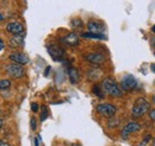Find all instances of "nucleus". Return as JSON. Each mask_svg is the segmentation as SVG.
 <instances>
[{"mask_svg": "<svg viewBox=\"0 0 155 146\" xmlns=\"http://www.w3.org/2000/svg\"><path fill=\"white\" fill-rule=\"evenodd\" d=\"M68 77H69V81H71L72 84H77L78 82H79V78H80L78 69L73 68V67L68 68Z\"/></svg>", "mask_w": 155, "mask_h": 146, "instance_id": "obj_14", "label": "nucleus"}, {"mask_svg": "<svg viewBox=\"0 0 155 146\" xmlns=\"http://www.w3.org/2000/svg\"><path fill=\"white\" fill-rule=\"evenodd\" d=\"M101 89L105 94L112 96V97H120L123 95V90L120 88V86L116 82L115 78L112 77H106L103 80L101 84H100Z\"/></svg>", "mask_w": 155, "mask_h": 146, "instance_id": "obj_1", "label": "nucleus"}, {"mask_svg": "<svg viewBox=\"0 0 155 146\" xmlns=\"http://www.w3.org/2000/svg\"><path fill=\"white\" fill-rule=\"evenodd\" d=\"M2 126H4V120H2V119H0V129L2 128Z\"/></svg>", "mask_w": 155, "mask_h": 146, "instance_id": "obj_29", "label": "nucleus"}, {"mask_svg": "<svg viewBox=\"0 0 155 146\" xmlns=\"http://www.w3.org/2000/svg\"><path fill=\"white\" fill-rule=\"evenodd\" d=\"M119 124H120V120L115 118V116L114 118H110L107 120V127L109 128H116L119 126Z\"/></svg>", "mask_w": 155, "mask_h": 146, "instance_id": "obj_19", "label": "nucleus"}, {"mask_svg": "<svg viewBox=\"0 0 155 146\" xmlns=\"http://www.w3.org/2000/svg\"><path fill=\"white\" fill-rule=\"evenodd\" d=\"M150 68H152V70L155 73V64H152V65H150Z\"/></svg>", "mask_w": 155, "mask_h": 146, "instance_id": "obj_30", "label": "nucleus"}, {"mask_svg": "<svg viewBox=\"0 0 155 146\" xmlns=\"http://www.w3.org/2000/svg\"><path fill=\"white\" fill-rule=\"evenodd\" d=\"M47 50H48L49 55L51 56V58H53L54 61L60 62V61H62L63 57H64V51H63V49H61L58 45L49 44V45H47Z\"/></svg>", "mask_w": 155, "mask_h": 146, "instance_id": "obj_7", "label": "nucleus"}, {"mask_svg": "<svg viewBox=\"0 0 155 146\" xmlns=\"http://www.w3.org/2000/svg\"><path fill=\"white\" fill-rule=\"evenodd\" d=\"M2 50H5V43H4V42L0 39V52H1Z\"/></svg>", "mask_w": 155, "mask_h": 146, "instance_id": "obj_27", "label": "nucleus"}, {"mask_svg": "<svg viewBox=\"0 0 155 146\" xmlns=\"http://www.w3.org/2000/svg\"><path fill=\"white\" fill-rule=\"evenodd\" d=\"M71 26L74 29V30H81L84 27V23L82 20L79 18H74L72 21H71Z\"/></svg>", "mask_w": 155, "mask_h": 146, "instance_id": "obj_18", "label": "nucleus"}, {"mask_svg": "<svg viewBox=\"0 0 155 146\" xmlns=\"http://www.w3.org/2000/svg\"><path fill=\"white\" fill-rule=\"evenodd\" d=\"M153 146H155V138H154V140H153Z\"/></svg>", "mask_w": 155, "mask_h": 146, "instance_id": "obj_35", "label": "nucleus"}, {"mask_svg": "<svg viewBox=\"0 0 155 146\" xmlns=\"http://www.w3.org/2000/svg\"><path fill=\"white\" fill-rule=\"evenodd\" d=\"M8 58L12 61V63H17L20 65H25L29 63V57L23 52H12L8 56Z\"/></svg>", "mask_w": 155, "mask_h": 146, "instance_id": "obj_11", "label": "nucleus"}, {"mask_svg": "<svg viewBox=\"0 0 155 146\" xmlns=\"http://www.w3.org/2000/svg\"><path fill=\"white\" fill-rule=\"evenodd\" d=\"M39 110V107H38V105L36 103V102H34V103H31V110L34 112V113H37Z\"/></svg>", "mask_w": 155, "mask_h": 146, "instance_id": "obj_23", "label": "nucleus"}, {"mask_svg": "<svg viewBox=\"0 0 155 146\" xmlns=\"http://www.w3.org/2000/svg\"><path fill=\"white\" fill-rule=\"evenodd\" d=\"M34 141H35V146H39V143H41V135H37V137L34 139Z\"/></svg>", "mask_w": 155, "mask_h": 146, "instance_id": "obj_25", "label": "nucleus"}, {"mask_svg": "<svg viewBox=\"0 0 155 146\" xmlns=\"http://www.w3.org/2000/svg\"><path fill=\"white\" fill-rule=\"evenodd\" d=\"M120 88L125 91L136 90L138 89V82L135 77L130 74L123 76V78L120 80Z\"/></svg>", "mask_w": 155, "mask_h": 146, "instance_id": "obj_4", "label": "nucleus"}, {"mask_svg": "<svg viewBox=\"0 0 155 146\" xmlns=\"http://www.w3.org/2000/svg\"><path fill=\"white\" fill-rule=\"evenodd\" d=\"M5 71L6 74L12 77V78H21L25 75V69L23 68V65L17 64V63H10L5 67Z\"/></svg>", "mask_w": 155, "mask_h": 146, "instance_id": "obj_3", "label": "nucleus"}, {"mask_svg": "<svg viewBox=\"0 0 155 146\" xmlns=\"http://www.w3.org/2000/svg\"><path fill=\"white\" fill-rule=\"evenodd\" d=\"M6 31L12 36H20L21 33H24V26L18 21H11L6 25Z\"/></svg>", "mask_w": 155, "mask_h": 146, "instance_id": "obj_8", "label": "nucleus"}, {"mask_svg": "<svg viewBox=\"0 0 155 146\" xmlns=\"http://www.w3.org/2000/svg\"><path fill=\"white\" fill-rule=\"evenodd\" d=\"M149 110H150V103L144 97H138L134 102L131 115L134 119H140V118L144 116L147 113H149Z\"/></svg>", "mask_w": 155, "mask_h": 146, "instance_id": "obj_2", "label": "nucleus"}, {"mask_svg": "<svg viewBox=\"0 0 155 146\" xmlns=\"http://www.w3.org/2000/svg\"><path fill=\"white\" fill-rule=\"evenodd\" d=\"M101 74H103V71L100 69H98V68H91L87 71V78L90 81H97L98 78L101 76Z\"/></svg>", "mask_w": 155, "mask_h": 146, "instance_id": "obj_15", "label": "nucleus"}, {"mask_svg": "<svg viewBox=\"0 0 155 146\" xmlns=\"http://www.w3.org/2000/svg\"><path fill=\"white\" fill-rule=\"evenodd\" d=\"M148 114H149V118H150L153 121H155V108L154 110H149V113H148Z\"/></svg>", "mask_w": 155, "mask_h": 146, "instance_id": "obj_24", "label": "nucleus"}, {"mask_svg": "<svg viewBox=\"0 0 155 146\" xmlns=\"http://www.w3.org/2000/svg\"><path fill=\"white\" fill-rule=\"evenodd\" d=\"M11 87V81L10 80H1L0 81V90H5V89H8Z\"/></svg>", "mask_w": 155, "mask_h": 146, "instance_id": "obj_20", "label": "nucleus"}, {"mask_svg": "<svg viewBox=\"0 0 155 146\" xmlns=\"http://www.w3.org/2000/svg\"><path fill=\"white\" fill-rule=\"evenodd\" d=\"M152 31H153V32H154V33H155V25H154V26H153V27H152Z\"/></svg>", "mask_w": 155, "mask_h": 146, "instance_id": "obj_32", "label": "nucleus"}, {"mask_svg": "<svg viewBox=\"0 0 155 146\" xmlns=\"http://www.w3.org/2000/svg\"><path fill=\"white\" fill-rule=\"evenodd\" d=\"M48 108L45 106H42V113H41V121H44L48 118Z\"/></svg>", "mask_w": 155, "mask_h": 146, "instance_id": "obj_21", "label": "nucleus"}, {"mask_svg": "<svg viewBox=\"0 0 155 146\" xmlns=\"http://www.w3.org/2000/svg\"><path fill=\"white\" fill-rule=\"evenodd\" d=\"M154 55H155V52H154Z\"/></svg>", "mask_w": 155, "mask_h": 146, "instance_id": "obj_36", "label": "nucleus"}, {"mask_svg": "<svg viewBox=\"0 0 155 146\" xmlns=\"http://www.w3.org/2000/svg\"><path fill=\"white\" fill-rule=\"evenodd\" d=\"M60 40H61L63 44L68 45V46H77V45H79V42H80L78 35L74 33V32H71V33L66 35L64 37H62Z\"/></svg>", "mask_w": 155, "mask_h": 146, "instance_id": "obj_12", "label": "nucleus"}, {"mask_svg": "<svg viewBox=\"0 0 155 146\" xmlns=\"http://www.w3.org/2000/svg\"><path fill=\"white\" fill-rule=\"evenodd\" d=\"M87 30L91 33H96V35H103L105 27L101 23H99L97 20H90L87 23Z\"/></svg>", "mask_w": 155, "mask_h": 146, "instance_id": "obj_9", "label": "nucleus"}, {"mask_svg": "<svg viewBox=\"0 0 155 146\" xmlns=\"http://www.w3.org/2000/svg\"><path fill=\"white\" fill-rule=\"evenodd\" d=\"M96 110L100 115H103L107 119L114 118L117 113V107L114 106L112 103H99L96 107Z\"/></svg>", "mask_w": 155, "mask_h": 146, "instance_id": "obj_5", "label": "nucleus"}, {"mask_svg": "<svg viewBox=\"0 0 155 146\" xmlns=\"http://www.w3.org/2000/svg\"><path fill=\"white\" fill-rule=\"evenodd\" d=\"M92 93H93L97 97H99V99H103V97L105 96V93L103 91L101 87H100L99 84H94V86H93V88H92Z\"/></svg>", "mask_w": 155, "mask_h": 146, "instance_id": "obj_17", "label": "nucleus"}, {"mask_svg": "<svg viewBox=\"0 0 155 146\" xmlns=\"http://www.w3.org/2000/svg\"><path fill=\"white\" fill-rule=\"evenodd\" d=\"M0 146H10V144H8L6 140H2V139H0Z\"/></svg>", "mask_w": 155, "mask_h": 146, "instance_id": "obj_26", "label": "nucleus"}, {"mask_svg": "<svg viewBox=\"0 0 155 146\" xmlns=\"http://www.w3.org/2000/svg\"><path fill=\"white\" fill-rule=\"evenodd\" d=\"M8 46L12 49L17 48H23L24 46V37L21 36H13L8 39Z\"/></svg>", "mask_w": 155, "mask_h": 146, "instance_id": "obj_13", "label": "nucleus"}, {"mask_svg": "<svg viewBox=\"0 0 155 146\" xmlns=\"http://www.w3.org/2000/svg\"><path fill=\"white\" fill-rule=\"evenodd\" d=\"M140 129H141V125H140V124H137L135 121H130V122H128L124 127L122 128L120 137H122L123 139H128V137H129L130 134L138 132Z\"/></svg>", "mask_w": 155, "mask_h": 146, "instance_id": "obj_6", "label": "nucleus"}, {"mask_svg": "<svg viewBox=\"0 0 155 146\" xmlns=\"http://www.w3.org/2000/svg\"><path fill=\"white\" fill-rule=\"evenodd\" d=\"M50 69H51L50 67H47V69L44 70V76H48V75H49V71H50Z\"/></svg>", "mask_w": 155, "mask_h": 146, "instance_id": "obj_28", "label": "nucleus"}, {"mask_svg": "<svg viewBox=\"0 0 155 146\" xmlns=\"http://www.w3.org/2000/svg\"><path fill=\"white\" fill-rule=\"evenodd\" d=\"M30 126H31V129H32V131H36V128H37V122H36V119H35V118H31V120H30Z\"/></svg>", "mask_w": 155, "mask_h": 146, "instance_id": "obj_22", "label": "nucleus"}, {"mask_svg": "<svg viewBox=\"0 0 155 146\" xmlns=\"http://www.w3.org/2000/svg\"><path fill=\"white\" fill-rule=\"evenodd\" d=\"M153 102H154V103H155V95H154V96H153Z\"/></svg>", "mask_w": 155, "mask_h": 146, "instance_id": "obj_34", "label": "nucleus"}, {"mask_svg": "<svg viewBox=\"0 0 155 146\" xmlns=\"http://www.w3.org/2000/svg\"><path fill=\"white\" fill-rule=\"evenodd\" d=\"M84 58L92 63V64H103L105 62V56L100 52H92V54H87L84 56Z\"/></svg>", "mask_w": 155, "mask_h": 146, "instance_id": "obj_10", "label": "nucleus"}, {"mask_svg": "<svg viewBox=\"0 0 155 146\" xmlns=\"http://www.w3.org/2000/svg\"><path fill=\"white\" fill-rule=\"evenodd\" d=\"M81 37L84 38H87V39H106V37L104 35H96V33H91V32H84Z\"/></svg>", "mask_w": 155, "mask_h": 146, "instance_id": "obj_16", "label": "nucleus"}, {"mask_svg": "<svg viewBox=\"0 0 155 146\" xmlns=\"http://www.w3.org/2000/svg\"><path fill=\"white\" fill-rule=\"evenodd\" d=\"M72 146H81L80 144H72Z\"/></svg>", "mask_w": 155, "mask_h": 146, "instance_id": "obj_33", "label": "nucleus"}, {"mask_svg": "<svg viewBox=\"0 0 155 146\" xmlns=\"http://www.w3.org/2000/svg\"><path fill=\"white\" fill-rule=\"evenodd\" d=\"M4 20V16L1 14V12H0V21H2Z\"/></svg>", "mask_w": 155, "mask_h": 146, "instance_id": "obj_31", "label": "nucleus"}]
</instances>
